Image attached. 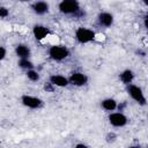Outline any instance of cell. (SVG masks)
<instances>
[{
	"mask_svg": "<svg viewBox=\"0 0 148 148\" xmlns=\"http://www.w3.org/2000/svg\"><path fill=\"white\" fill-rule=\"evenodd\" d=\"M22 103L30 108V109H38L43 105V101L40 98L34 97V96H29V95H23L22 96Z\"/></svg>",
	"mask_w": 148,
	"mask_h": 148,
	"instance_id": "cell-6",
	"label": "cell"
},
{
	"mask_svg": "<svg viewBox=\"0 0 148 148\" xmlns=\"http://www.w3.org/2000/svg\"><path fill=\"white\" fill-rule=\"evenodd\" d=\"M49 54L50 57L53 59V60H57V61H60V60H64L66 59L68 56H69V51L67 47L62 46V45H54L50 49L49 51Z\"/></svg>",
	"mask_w": 148,
	"mask_h": 148,
	"instance_id": "cell-3",
	"label": "cell"
},
{
	"mask_svg": "<svg viewBox=\"0 0 148 148\" xmlns=\"http://www.w3.org/2000/svg\"><path fill=\"white\" fill-rule=\"evenodd\" d=\"M32 9L38 15H44L49 12V5L45 1H37L32 5Z\"/></svg>",
	"mask_w": 148,
	"mask_h": 148,
	"instance_id": "cell-9",
	"label": "cell"
},
{
	"mask_svg": "<svg viewBox=\"0 0 148 148\" xmlns=\"http://www.w3.org/2000/svg\"><path fill=\"white\" fill-rule=\"evenodd\" d=\"M0 50H1L0 59H1V60H3V59H5V57H6V50H5V47H3V46H1V47H0Z\"/></svg>",
	"mask_w": 148,
	"mask_h": 148,
	"instance_id": "cell-19",
	"label": "cell"
},
{
	"mask_svg": "<svg viewBox=\"0 0 148 148\" xmlns=\"http://www.w3.org/2000/svg\"><path fill=\"white\" fill-rule=\"evenodd\" d=\"M76 147H77V148H80V147H83V148H86L87 146H86V145H76Z\"/></svg>",
	"mask_w": 148,
	"mask_h": 148,
	"instance_id": "cell-21",
	"label": "cell"
},
{
	"mask_svg": "<svg viewBox=\"0 0 148 148\" xmlns=\"http://www.w3.org/2000/svg\"><path fill=\"white\" fill-rule=\"evenodd\" d=\"M50 82L53 83L54 86H58V87H66L69 82L68 79H66L65 76L62 75H52L50 77Z\"/></svg>",
	"mask_w": 148,
	"mask_h": 148,
	"instance_id": "cell-11",
	"label": "cell"
},
{
	"mask_svg": "<svg viewBox=\"0 0 148 148\" xmlns=\"http://www.w3.org/2000/svg\"><path fill=\"white\" fill-rule=\"evenodd\" d=\"M27 76H28V79H30L31 81H38V80H39V74H38L36 71H34V69H28Z\"/></svg>",
	"mask_w": 148,
	"mask_h": 148,
	"instance_id": "cell-16",
	"label": "cell"
},
{
	"mask_svg": "<svg viewBox=\"0 0 148 148\" xmlns=\"http://www.w3.org/2000/svg\"><path fill=\"white\" fill-rule=\"evenodd\" d=\"M53 83H51V82H49V83H46L45 86H44V89L46 90V91H53Z\"/></svg>",
	"mask_w": 148,
	"mask_h": 148,
	"instance_id": "cell-18",
	"label": "cell"
},
{
	"mask_svg": "<svg viewBox=\"0 0 148 148\" xmlns=\"http://www.w3.org/2000/svg\"><path fill=\"white\" fill-rule=\"evenodd\" d=\"M133 79H134V74H133V72L130 71V69H125V71L120 74V80H121L124 83H126V84H130V83L133 81Z\"/></svg>",
	"mask_w": 148,
	"mask_h": 148,
	"instance_id": "cell-13",
	"label": "cell"
},
{
	"mask_svg": "<svg viewBox=\"0 0 148 148\" xmlns=\"http://www.w3.org/2000/svg\"><path fill=\"white\" fill-rule=\"evenodd\" d=\"M15 52H16L17 57H20L21 59H23V58H29V57H30V49H29L27 45H24V44L17 45L16 49H15Z\"/></svg>",
	"mask_w": 148,
	"mask_h": 148,
	"instance_id": "cell-12",
	"label": "cell"
},
{
	"mask_svg": "<svg viewBox=\"0 0 148 148\" xmlns=\"http://www.w3.org/2000/svg\"><path fill=\"white\" fill-rule=\"evenodd\" d=\"M32 32H34V36H35L36 39L42 40V39H44V38L49 35L50 31H49V29H47L46 27H44V25H35Z\"/></svg>",
	"mask_w": 148,
	"mask_h": 148,
	"instance_id": "cell-8",
	"label": "cell"
},
{
	"mask_svg": "<svg viewBox=\"0 0 148 148\" xmlns=\"http://www.w3.org/2000/svg\"><path fill=\"white\" fill-rule=\"evenodd\" d=\"M8 10H7V8H5V7H1L0 8V16L2 17V18H5V17H7L8 16Z\"/></svg>",
	"mask_w": 148,
	"mask_h": 148,
	"instance_id": "cell-17",
	"label": "cell"
},
{
	"mask_svg": "<svg viewBox=\"0 0 148 148\" xmlns=\"http://www.w3.org/2000/svg\"><path fill=\"white\" fill-rule=\"evenodd\" d=\"M20 1H28V0H20Z\"/></svg>",
	"mask_w": 148,
	"mask_h": 148,
	"instance_id": "cell-23",
	"label": "cell"
},
{
	"mask_svg": "<svg viewBox=\"0 0 148 148\" xmlns=\"http://www.w3.org/2000/svg\"><path fill=\"white\" fill-rule=\"evenodd\" d=\"M127 91H128V95L136 102L139 103L140 105H145L146 104V97L141 90V88H139L138 86H134V84H128L127 87Z\"/></svg>",
	"mask_w": 148,
	"mask_h": 148,
	"instance_id": "cell-4",
	"label": "cell"
},
{
	"mask_svg": "<svg viewBox=\"0 0 148 148\" xmlns=\"http://www.w3.org/2000/svg\"><path fill=\"white\" fill-rule=\"evenodd\" d=\"M109 121L111 125H113L116 127H123L127 124V118L121 112H114L109 116Z\"/></svg>",
	"mask_w": 148,
	"mask_h": 148,
	"instance_id": "cell-5",
	"label": "cell"
},
{
	"mask_svg": "<svg viewBox=\"0 0 148 148\" xmlns=\"http://www.w3.org/2000/svg\"><path fill=\"white\" fill-rule=\"evenodd\" d=\"M68 80H69V83L80 87V86H84V84L87 83L88 77H87L86 74H83V73L74 72V73H72V75H71V77H69Z\"/></svg>",
	"mask_w": 148,
	"mask_h": 148,
	"instance_id": "cell-7",
	"label": "cell"
},
{
	"mask_svg": "<svg viewBox=\"0 0 148 148\" xmlns=\"http://www.w3.org/2000/svg\"><path fill=\"white\" fill-rule=\"evenodd\" d=\"M59 9L62 14L72 15H83L84 13L80 12V5L77 0H61L59 3Z\"/></svg>",
	"mask_w": 148,
	"mask_h": 148,
	"instance_id": "cell-1",
	"label": "cell"
},
{
	"mask_svg": "<svg viewBox=\"0 0 148 148\" xmlns=\"http://www.w3.org/2000/svg\"><path fill=\"white\" fill-rule=\"evenodd\" d=\"M143 2H145V3L147 5V6H148V0H143Z\"/></svg>",
	"mask_w": 148,
	"mask_h": 148,
	"instance_id": "cell-22",
	"label": "cell"
},
{
	"mask_svg": "<svg viewBox=\"0 0 148 148\" xmlns=\"http://www.w3.org/2000/svg\"><path fill=\"white\" fill-rule=\"evenodd\" d=\"M98 22L103 27H110L113 23V16L110 13H106V12L101 13L98 15Z\"/></svg>",
	"mask_w": 148,
	"mask_h": 148,
	"instance_id": "cell-10",
	"label": "cell"
},
{
	"mask_svg": "<svg viewBox=\"0 0 148 148\" xmlns=\"http://www.w3.org/2000/svg\"><path fill=\"white\" fill-rule=\"evenodd\" d=\"M75 37H76V39H77L79 43L86 44V43H89V42L94 40L95 37H96V34L92 30L88 29V28L81 27V28H79L75 31Z\"/></svg>",
	"mask_w": 148,
	"mask_h": 148,
	"instance_id": "cell-2",
	"label": "cell"
},
{
	"mask_svg": "<svg viewBox=\"0 0 148 148\" xmlns=\"http://www.w3.org/2000/svg\"><path fill=\"white\" fill-rule=\"evenodd\" d=\"M143 23H145V27L148 29V14L145 16V18H143Z\"/></svg>",
	"mask_w": 148,
	"mask_h": 148,
	"instance_id": "cell-20",
	"label": "cell"
},
{
	"mask_svg": "<svg viewBox=\"0 0 148 148\" xmlns=\"http://www.w3.org/2000/svg\"><path fill=\"white\" fill-rule=\"evenodd\" d=\"M102 106L108 111H113L117 108V102L113 98H106L102 102Z\"/></svg>",
	"mask_w": 148,
	"mask_h": 148,
	"instance_id": "cell-14",
	"label": "cell"
},
{
	"mask_svg": "<svg viewBox=\"0 0 148 148\" xmlns=\"http://www.w3.org/2000/svg\"><path fill=\"white\" fill-rule=\"evenodd\" d=\"M18 66L21 68H24V69H32L34 65L30 60H28V58H23V59H20L18 61Z\"/></svg>",
	"mask_w": 148,
	"mask_h": 148,
	"instance_id": "cell-15",
	"label": "cell"
}]
</instances>
